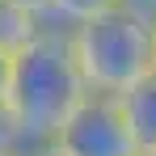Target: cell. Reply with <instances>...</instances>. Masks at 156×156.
Here are the masks:
<instances>
[{
    "instance_id": "6da1fadb",
    "label": "cell",
    "mask_w": 156,
    "mask_h": 156,
    "mask_svg": "<svg viewBox=\"0 0 156 156\" xmlns=\"http://www.w3.org/2000/svg\"><path fill=\"white\" fill-rule=\"evenodd\" d=\"M84 80L76 59L68 51V34L59 26H38L17 42L13 59V84H9V110L21 131V156L38 152L55 139L63 118L84 101Z\"/></svg>"
},
{
    "instance_id": "7a4b0ae2",
    "label": "cell",
    "mask_w": 156,
    "mask_h": 156,
    "mask_svg": "<svg viewBox=\"0 0 156 156\" xmlns=\"http://www.w3.org/2000/svg\"><path fill=\"white\" fill-rule=\"evenodd\" d=\"M63 34L89 93L122 97L152 72V26L118 4L80 26H68Z\"/></svg>"
},
{
    "instance_id": "3957f363",
    "label": "cell",
    "mask_w": 156,
    "mask_h": 156,
    "mask_svg": "<svg viewBox=\"0 0 156 156\" xmlns=\"http://www.w3.org/2000/svg\"><path fill=\"white\" fill-rule=\"evenodd\" d=\"M51 148H59L63 156H139L118 97H101V93H84V101L55 131Z\"/></svg>"
},
{
    "instance_id": "277c9868",
    "label": "cell",
    "mask_w": 156,
    "mask_h": 156,
    "mask_svg": "<svg viewBox=\"0 0 156 156\" xmlns=\"http://www.w3.org/2000/svg\"><path fill=\"white\" fill-rule=\"evenodd\" d=\"M118 105H122V118H127L135 152L156 156V72H148L139 84H131L118 97Z\"/></svg>"
},
{
    "instance_id": "5b68a950",
    "label": "cell",
    "mask_w": 156,
    "mask_h": 156,
    "mask_svg": "<svg viewBox=\"0 0 156 156\" xmlns=\"http://www.w3.org/2000/svg\"><path fill=\"white\" fill-rule=\"evenodd\" d=\"M118 0H51V26L68 30V26H80L89 17H97L105 9H114Z\"/></svg>"
},
{
    "instance_id": "8992f818",
    "label": "cell",
    "mask_w": 156,
    "mask_h": 156,
    "mask_svg": "<svg viewBox=\"0 0 156 156\" xmlns=\"http://www.w3.org/2000/svg\"><path fill=\"white\" fill-rule=\"evenodd\" d=\"M0 17H13L21 26H47L51 21V0H0Z\"/></svg>"
},
{
    "instance_id": "52a82bcc",
    "label": "cell",
    "mask_w": 156,
    "mask_h": 156,
    "mask_svg": "<svg viewBox=\"0 0 156 156\" xmlns=\"http://www.w3.org/2000/svg\"><path fill=\"white\" fill-rule=\"evenodd\" d=\"M0 156H21V131L9 101H0Z\"/></svg>"
},
{
    "instance_id": "ba28073f",
    "label": "cell",
    "mask_w": 156,
    "mask_h": 156,
    "mask_svg": "<svg viewBox=\"0 0 156 156\" xmlns=\"http://www.w3.org/2000/svg\"><path fill=\"white\" fill-rule=\"evenodd\" d=\"M13 59H17V42L0 38V101L9 97V84H13Z\"/></svg>"
},
{
    "instance_id": "9c48e42d",
    "label": "cell",
    "mask_w": 156,
    "mask_h": 156,
    "mask_svg": "<svg viewBox=\"0 0 156 156\" xmlns=\"http://www.w3.org/2000/svg\"><path fill=\"white\" fill-rule=\"evenodd\" d=\"M118 9H127V13L144 17V21H152V17H156V0H118Z\"/></svg>"
},
{
    "instance_id": "30bf717a",
    "label": "cell",
    "mask_w": 156,
    "mask_h": 156,
    "mask_svg": "<svg viewBox=\"0 0 156 156\" xmlns=\"http://www.w3.org/2000/svg\"><path fill=\"white\" fill-rule=\"evenodd\" d=\"M26 156H63V152H59V148H51V144H47V148H38V152H26Z\"/></svg>"
},
{
    "instance_id": "8fae6325",
    "label": "cell",
    "mask_w": 156,
    "mask_h": 156,
    "mask_svg": "<svg viewBox=\"0 0 156 156\" xmlns=\"http://www.w3.org/2000/svg\"><path fill=\"white\" fill-rule=\"evenodd\" d=\"M148 26H152V72H156V17L148 21Z\"/></svg>"
}]
</instances>
